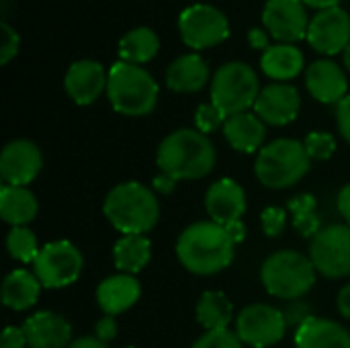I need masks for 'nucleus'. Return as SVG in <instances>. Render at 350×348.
<instances>
[{
	"label": "nucleus",
	"mask_w": 350,
	"mask_h": 348,
	"mask_svg": "<svg viewBox=\"0 0 350 348\" xmlns=\"http://www.w3.org/2000/svg\"><path fill=\"white\" fill-rule=\"evenodd\" d=\"M209 80V66L199 53H185L166 68V86L174 92H197Z\"/></svg>",
	"instance_id": "obj_23"
},
{
	"label": "nucleus",
	"mask_w": 350,
	"mask_h": 348,
	"mask_svg": "<svg viewBox=\"0 0 350 348\" xmlns=\"http://www.w3.org/2000/svg\"><path fill=\"white\" fill-rule=\"evenodd\" d=\"M306 86L310 94L320 103H340L347 96L349 80L345 76V70L334 59H316L306 70Z\"/></svg>",
	"instance_id": "obj_17"
},
{
	"label": "nucleus",
	"mask_w": 350,
	"mask_h": 348,
	"mask_svg": "<svg viewBox=\"0 0 350 348\" xmlns=\"http://www.w3.org/2000/svg\"><path fill=\"white\" fill-rule=\"evenodd\" d=\"M287 318L273 306L252 304L244 308L236 320L238 338L252 348H267L277 345L287 332Z\"/></svg>",
	"instance_id": "obj_11"
},
{
	"label": "nucleus",
	"mask_w": 350,
	"mask_h": 348,
	"mask_svg": "<svg viewBox=\"0 0 350 348\" xmlns=\"http://www.w3.org/2000/svg\"><path fill=\"white\" fill-rule=\"evenodd\" d=\"M221 129L228 144L242 154H252L260 150L262 139L267 135L265 121L256 113H248V111L228 117Z\"/></svg>",
	"instance_id": "obj_22"
},
{
	"label": "nucleus",
	"mask_w": 350,
	"mask_h": 348,
	"mask_svg": "<svg viewBox=\"0 0 350 348\" xmlns=\"http://www.w3.org/2000/svg\"><path fill=\"white\" fill-rule=\"evenodd\" d=\"M258 74L246 62L232 59L221 64L211 80V103H215L228 117L254 107L260 94Z\"/></svg>",
	"instance_id": "obj_7"
},
{
	"label": "nucleus",
	"mask_w": 350,
	"mask_h": 348,
	"mask_svg": "<svg viewBox=\"0 0 350 348\" xmlns=\"http://www.w3.org/2000/svg\"><path fill=\"white\" fill-rule=\"evenodd\" d=\"M156 162L174 180H197L213 170L215 148L199 129H176L160 142Z\"/></svg>",
	"instance_id": "obj_2"
},
{
	"label": "nucleus",
	"mask_w": 350,
	"mask_h": 348,
	"mask_svg": "<svg viewBox=\"0 0 350 348\" xmlns=\"http://www.w3.org/2000/svg\"><path fill=\"white\" fill-rule=\"evenodd\" d=\"M109 74L96 59H76L64 76V88L76 105H92L107 90Z\"/></svg>",
	"instance_id": "obj_16"
},
{
	"label": "nucleus",
	"mask_w": 350,
	"mask_h": 348,
	"mask_svg": "<svg viewBox=\"0 0 350 348\" xmlns=\"http://www.w3.org/2000/svg\"><path fill=\"white\" fill-rule=\"evenodd\" d=\"M260 68L269 78L277 82H285L301 72L304 53L293 43H275L265 49L260 57Z\"/></svg>",
	"instance_id": "obj_25"
},
{
	"label": "nucleus",
	"mask_w": 350,
	"mask_h": 348,
	"mask_svg": "<svg viewBox=\"0 0 350 348\" xmlns=\"http://www.w3.org/2000/svg\"><path fill=\"white\" fill-rule=\"evenodd\" d=\"M125 348H135V347H125Z\"/></svg>",
	"instance_id": "obj_48"
},
{
	"label": "nucleus",
	"mask_w": 350,
	"mask_h": 348,
	"mask_svg": "<svg viewBox=\"0 0 350 348\" xmlns=\"http://www.w3.org/2000/svg\"><path fill=\"white\" fill-rule=\"evenodd\" d=\"M68 348H109V345L103 343V340H98L96 336H84V338L74 340Z\"/></svg>",
	"instance_id": "obj_45"
},
{
	"label": "nucleus",
	"mask_w": 350,
	"mask_h": 348,
	"mask_svg": "<svg viewBox=\"0 0 350 348\" xmlns=\"http://www.w3.org/2000/svg\"><path fill=\"white\" fill-rule=\"evenodd\" d=\"M224 228H226V232L230 234V238L234 240V244H240V242L246 238V228H244L242 219H240V222H234V224H230V226H224Z\"/></svg>",
	"instance_id": "obj_44"
},
{
	"label": "nucleus",
	"mask_w": 350,
	"mask_h": 348,
	"mask_svg": "<svg viewBox=\"0 0 350 348\" xmlns=\"http://www.w3.org/2000/svg\"><path fill=\"white\" fill-rule=\"evenodd\" d=\"M260 224L267 236L277 238L285 232L287 226V211L283 207H267L260 215Z\"/></svg>",
	"instance_id": "obj_35"
},
{
	"label": "nucleus",
	"mask_w": 350,
	"mask_h": 348,
	"mask_svg": "<svg viewBox=\"0 0 350 348\" xmlns=\"http://www.w3.org/2000/svg\"><path fill=\"white\" fill-rule=\"evenodd\" d=\"M197 320L207 330H224L232 322L234 306L221 291H205L197 304Z\"/></svg>",
	"instance_id": "obj_29"
},
{
	"label": "nucleus",
	"mask_w": 350,
	"mask_h": 348,
	"mask_svg": "<svg viewBox=\"0 0 350 348\" xmlns=\"http://www.w3.org/2000/svg\"><path fill=\"white\" fill-rule=\"evenodd\" d=\"M6 250L18 263H35L41 248L29 228H12L6 236Z\"/></svg>",
	"instance_id": "obj_31"
},
{
	"label": "nucleus",
	"mask_w": 350,
	"mask_h": 348,
	"mask_svg": "<svg viewBox=\"0 0 350 348\" xmlns=\"http://www.w3.org/2000/svg\"><path fill=\"white\" fill-rule=\"evenodd\" d=\"M103 211L109 224L123 236H144L156 228L160 203L146 185L129 180L109 191Z\"/></svg>",
	"instance_id": "obj_3"
},
{
	"label": "nucleus",
	"mask_w": 350,
	"mask_h": 348,
	"mask_svg": "<svg viewBox=\"0 0 350 348\" xmlns=\"http://www.w3.org/2000/svg\"><path fill=\"white\" fill-rule=\"evenodd\" d=\"M310 164L312 158L308 156L304 142L281 137L258 150L254 172L269 189H289L308 174Z\"/></svg>",
	"instance_id": "obj_5"
},
{
	"label": "nucleus",
	"mask_w": 350,
	"mask_h": 348,
	"mask_svg": "<svg viewBox=\"0 0 350 348\" xmlns=\"http://www.w3.org/2000/svg\"><path fill=\"white\" fill-rule=\"evenodd\" d=\"M308 41L326 55L345 51L350 43V14L342 6L320 8L310 21Z\"/></svg>",
	"instance_id": "obj_13"
},
{
	"label": "nucleus",
	"mask_w": 350,
	"mask_h": 348,
	"mask_svg": "<svg viewBox=\"0 0 350 348\" xmlns=\"http://www.w3.org/2000/svg\"><path fill=\"white\" fill-rule=\"evenodd\" d=\"M304 146L308 150V156L312 160H318V162H324V160H330L336 152V139L332 133H326V131H312L306 135L304 139Z\"/></svg>",
	"instance_id": "obj_32"
},
{
	"label": "nucleus",
	"mask_w": 350,
	"mask_h": 348,
	"mask_svg": "<svg viewBox=\"0 0 350 348\" xmlns=\"http://www.w3.org/2000/svg\"><path fill=\"white\" fill-rule=\"evenodd\" d=\"M260 279L273 297L299 299L316 285V267L295 250H279L265 260Z\"/></svg>",
	"instance_id": "obj_6"
},
{
	"label": "nucleus",
	"mask_w": 350,
	"mask_h": 348,
	"mask_svg": "<svg viewBox=\"0 0 350 348\" xmlns=\"http://www.w3.org/2000/svg\"><path fill=\"white\" fill-rule=\"evenodd\" d=\"M84 269L82 252L68 240H55L39 250L33 273L45 289H62L78 281Z\"/></svg>",
	"instance_id": "obj_8"
},
{
	"label": "nucleus",
	"mask_w": 350,
	"mask_h": 348,
	"mask_svg": "<svg viewBox=\"0 0 350 348\" xmlns=\"http://www.w3.org/2000/svg\"><path fill=\"white\" fill-rule=\"evenodd\" d=\"M158 92V82L146 68L121 59L111 66L107 96L117 113L127 117L148 115L156 109Z\"/></svg>",
	"instance_id": "obj_4"
},
{
	"label": "nucleus",
	"mask_w": 350,
	"mask_h": 348,
	"mask_svg": "<svg viewBox=\"0 0 350 348\" xmlns=\"http://www.w3.org/2000/svg\"><path fill=\"white\" fill-rule=\"evenodd\" d=\"M295 348H350V332L338 322L310 316L295 332Z\"/></svg>",
	"instance_id": "obj_21"
},
{
	"label": "nucleus",
	"mask_w": 350,
	"mask_h": 348,
	"mask_svg": "<svg viewBox=\"0 0 350 348\" xmlns=\"http://www.w3.org/2000/svg\"><path fill=\"white\" fill-rule=\"evenodd\" d=\"M43 156L31 139H12L0 154V176L10 187H27L37 178Z\"/></svg>",
	"instance_id": "obj_14"
},
{
	"label": "nucleus",
	"mask_w": 350,
	"mask_h": 348,
	"mask_svg": "<svg viewBox=\"0 0 350 348\" xmlns=\"http://www.w3.org/2000/svg\"><path fill=\"white\" fill-rule=\"evenodd\" d=\"M310 258L318 273L328 279L350 275V226L332 224L322 228L312 238Z\"/></svg>",
	"instance_id": "obj_10"
},
{
	"label": "nucleus",
	"mask_w": 350,
	"mask_h": 348,
	"mask_svg": "<svg viewBox=\"0 0 350 348\" xmlns=\"http://www.w3.org/2000/svg\"><path fill=\"white\" fill-rule=\"evenodd\" d=\"M174 187H176V180L172 178V176H168V174H158L156 178H154V189L158 191V193H162V195H168V193H172L174 191Z\"/></svg>",
	"instance_id": "obj_42"
},
{
	"label": "nucleus",
	"mask_w": 350,
	"mask_h": 348,
	"mask_svg": "<svg viewBox=\"0 0 350 348\" xmlns=\"http://www.w3.org/2000/svg\"><path fill=\"white\" fill-rule=\"evenodd\" d=\"M191 348H244V343L238 338L236 332L224 330H207L201 338L195 340Z\"/></svg>",
	"instance_id": "obj_34"
},
{
	"label": "nucleus",
	"mask_w": 350,
	"mask_h": 348,
	"mask_svg": "<svg viewBox=\"0 0 350 348\" xmlns=\"http://www.w3.org/2000/svg\"><path fill=\"white\" fill-rule=\"evenodd\" d=\"M234 248L236 244L224 226L215 222H197L180 234L176 256L187 271L207 277L232 265Z\"/></svg>",
	"instance_id": "obj_1"
},
{
	"label": "nucleus",
	"mask_w": 350,
	"mask_h": 348,
	"mask_svg": "<svg viewBox=\"0 0 350 348\" xmlns=\"http://www.w3.org/2000/svg\"><path fill=\"white\" fill-rule=\"evenodd\" d=\"M37 197L27 187L4 185L0 189V215L12 228H27L37 217Z\"/></svg>",
	"instance_id": "obj_24"
},
{
	"label": "nucleus",
	"mask_w": 350,
	"mask_h": 348,
	"mask_svg": "<svg viewBox=\"0 0 350 348\" xmlns=\"http://www.w3.org/2000/svg\"><path fill=\"white\" fill-rule=\"evenodd\" d=\"M336 304H338V312H340V316H345L347 320H350V283L340 289V293H338V302H336Z\"/></svg>",
	"instance_id": "obj_43"
},
{
	"label": "nucleus",
	"mask_w": 350,
	"mask_h": 348,
	"mask_svg": "<svg viewBox=\"0 0 350 348\" xmlns=\"http://www.w3.org/2000/svg\"><path fill=\"white\" fill-rule=\"evenodd\" d=\"M41 283L35 273L16 269L6 275L2 283V304L12 312H25L37 304Z\"/></svg>",
	"instance_id": "obj_26"
},
{
	"label": "nucleus",
	"mask_w": 350,
	"mask_h": 348,
	"mask_svg": "<svg viewBox=\"0 0 350 348\" xmlns=\"http://www.w3.org/2000/svg\"><path fill=\"white\" fill-rule=\"evenodd\" d=\"M345 66L349 68L350 72V43L347 45V49H345Z\"/></svg>",
	"instance_id": "obj_47"
},
{
	"label": "nucleus",
	"mask_w": 350,
	"mask_h": 348,
	"mask_svg": "<svg viewBox=\"0 0 350 348\" xmlns=\"http://www.w3.org/2000/svg\"><path fill=\"white\" fill-rule=\"evenodd\" d=\"M226 121H228V115L215 103H203L195 113V125L205 135L215 131L217 127H224Z\"/></svg>",
	"instance_id": "obj_33"
},
{
	"label": "nucleus",
	"mask_w": 350,
	"mask_h": 348,
	"mask_svg": "<svg viewBox=\"0 0 350 348\" xmlns=\"http://www.w3.org/2000/svg\"><path fill=\"white\" fill-rule=\"evenodd\" d=\"M205 209H207L211 222H215L219 226H230V224L242 219V215L246 211V193L236 180L221 178L207 189Z\"/></svg>",
	"instance_id": "obj_18"
},
{
	"label": "nucleus",
	"mask_w": 350,
	"mask_h": 348,
	"mask_svg": "<svg viewBox=\"0 0 350 348\" xmlns=\"http://www.w3.org/2000/svg\"><path fill=\"white\" fill-rule=\"evenodd\" d=\"M248 41L256 49H267L269 47V37H267V33H265L262 27H252L248 31Z\"/></svg>",
	"instance_id": "obj_40"
},
{
	"label": "nucleus",
	"mask_w": 350,
	"mask_h": 348,
	"mask_svg": "<svg viewBox=\"0 0 350 348\" xmlns=\"http://www.w3.org/2000/svg\"><path fill=\"white\" fill-rule=\"evenodd\" d=\"M117 49H119L121 62L142 66V64L150 62L158 53V49H160V37L150 27H135V29L127 31L119 39V47Z\"/></svg>",
	"instance_id": "obj_27"
},
{
	"label": "nucleus",
	"mask_w": 350,
	"mask_h": 348,
	"mask_svg": "<svg viewBox=\"0 0 350 348\" xmlns=\"http://www.w3.org/2000/svg\"><path fill=\"white\" fill-rule=\"evenodd\" d=\"M139 295H142L139 281L133 275H125V273L107 277L96 289L98 308L107 316H113V318L127 312L131 306H135Z\"/></svg>",
	"instance_id": "obj_20"
},
{
	"label": "nucleus",
	"mask_w": 350,
	"mask_h": 348,
	"mask_svg": "<svg viewBox=\"0 0 350 348\" xmlns=\"http://www.w3.org/2000/svg\"><path fill=\"white\" fill-rule=\"evenodd\" d=\"M304 2L320 10V8H330V6H338V2H340V0H304Z\"/></svg>",
	"instance_id": "obj_46"
},
{
	"label": "nucleus",
	"mask_w": 350,
	"mask_h": 348,
	"mask_svg": "<svg viewBox=\"0 0 350 348\" xmlns=\"http://www.w3.org/2000/svg\"><path fill=\"white\" fill-rule=\"evenodd\" d=\"M0 31H2V49H0V62L8 64L16 53H18V45H21V37L18 33L6 23H0Z\"/></svg>",
	"instance_id": "obj_36"
},
{
	"label": "nucleus",
	"mask_w": 350,
	"mask_h": 348,
	"mask_svg": "<svg viewBox=\"0 0 350 348\" xmlns=\"http://www.w3.org/2000/svg\"><path fill=\"white\" fill-rule=\"evenodd\" d=\"M301 107L299 90L285 82H273L267 84L256 103L254 113L269 125H287L297 119Z\"/></svg>",
	"instance_id": "obj_15"
},
{
	"label": "nucleus",
	"mask_w": 350,
	"mask_h": 348,
	"mask_svg": "<svg viewBox=\"0 0 350 348\" xmlns=\"http://www.w3.org/2000/svg\"><path fill=\"white\" fill-rule=\"evenodd\" d=\"M310 16L304 0H267L262 8V25L281 43L308 39Z\"/></svg>",
	"instance_id": "obj_12"
},
{
	"label": "nucleus",
	"mask_w": 350,
	"mask_h": 348,
	"mask_svg": "<svg viewBox=\"0 0 350 348\" xmlns=\"http://www.w3.org/2000/svg\"><path fill=\"white\" fill-rule=\"evenodd\" d=\"M94 336H96L98 340H103V343L109 345V343L117 336V322H115V318H113V316L100 318V320L94 324Z\"/></svg>",
	"instance_id": "obj_39"
},
{
	"label": "nucleus",
	"mask_w": 350,
	"mask_h": 348,
	"mask_svg": "<svg viewBox=\"0 0 350 348\" xmlns=\"http://www.w3.org/2000/svg\"><path fill=\"white\" fill-rule=\"evenodd\" d=\"M336 123H338V131L350 144V94H347L336 105Z\"/></svg>",
	"instance_id": "obj_37"
},
{
	"label": "nucleus",
	"mask_w": 350,
	"mask_h": 348,
	"mask_svg": "<svg viewBox=\"0 0 350 348\" xmlns=\"http://www.w3.org/2000/svg\"><path fill=\"white\" fill-rule=\"evenodd\" d=\"M338 211L345 217V222L350 226V183L340 189L338 193Z\"/></svg>",
	"instance_id": "obj_41"
},
{
	"label": "nucleus",
	"mask_w": 350,
	"mask_h": 348,
	"mask_svg": "<svg viewBox=\"0 0 350 348\" xmlns=\"http://www.w3.org/2000/svg\"><path fill=\"white\" fill-rule=\"evenodd\" d=\"M178 31L183 41L193 49L219 45L230 37V18L213 4L197 2L187 6L178 16Z\"/></svg>",
	"instance_id": "obj_9"
},
{
	"label": "nucleus",
	"mask_w": 350,
	"mask_h": 348,
	"mask_svg": "<svg viewBox=\"0 0 350 348\" xmlns=\"http://www.w3.org/2000/svg\"><path fill=\"white\" fill-rule=\"evenodd\" d=\"M0 348H29L27 338L23 328L16 326H6L2 332V340H0Z\"/></svg>",
	"instance_id": "obj_38"
},
{
	"label": "nucleus",
	"mask_w": 350,
	"mask_h": 348,
	"mask_svg": "<svg viewBox=\"0 0 350 348\" xmlns=\"http://www.w3.org/2000/svg\"><path fill=\"white\" fill-rule=\"evenodd\" d=\"M23 332L29 348H68L72 343V326L53 312H39L25 320Z\"/></svg>",
	"instance_id": "obj_19"
},
{
	"label": "nucleus",
	"mask_w": 350,
	"mask_h": 348,
	"mask_svg": "<svg viewBox=\"0 0 350 348\" xmlns=\"http://www.w3.org/2000/svg\"><path fill=\"white\" fill-rule=\"evenodd\" d=\"M289 213L293 215V226L304 238H314L322 230V219L318 215V203L316 197L310 193L297 195L289 199L287 203Z\"/></svg>",
	"instance_id": "obj_30"
},
{
	"label": "nucleus",
	"mask_w": 350,
	"mask_h": 348,
	"mask_svg": "<svg viewBox=\"0 0 350 348\" xmlns=\"http://www.w3.org/2000/svg\"><path fill=\"white\" fill-rule=\"evenodd\" d=\"M115 267L125 275H135L146 269L152 258V244L146 236H123L113 248Z\"/></svg>",
	"instance_id": "obj_28"
}]
</instances>
